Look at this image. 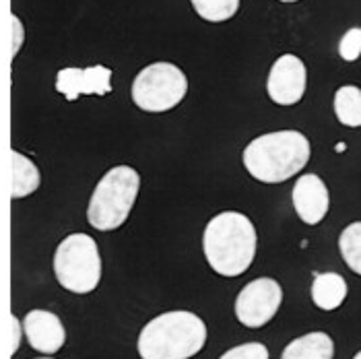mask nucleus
Returning a JSON list of instances; mask_svg holds the SVG:
<instances>
[{
    "instance_id": "nucleus-1",
    "label": "nucleus",
    "mask_w": 361,
    "mask_h": 359,
    "mask_svg": "<svg viewBox=\"0 0 361 359\" xmlns=\"http://www.w3.org/2000/svg\"><path fill=\"white\" fill-rule=\"evenodd\" d=\"M258 236L254 223L238 211L219 213L207 223L202 250L209 267L221 276L244 275L254 262Z\"/></svg>"
},
{
    "instance_id": "nucleus-2",
    "label": "nucleus",
    "mask_w": 361,
    "mask_h": 359,
    "mask_svg": "<svg viewBox=\"0 0 361 359\" xmlns=\"http://www.w3.org/2000/svg\"><path fill=\"white\" fill-rule=\"evenodd\" d=\"M312 147L298 130H277L256 137L244 149V167L262 184H281L298 176L310 162Z\"/></svg>"
},
{
    "instance_id": "nucleus-3",
    "label": "nucleus",
    "mask_w": 361,
    "mask_h": 359,
    "mask_svg": "<svg viewBox=\"0 0 361 359\" xmlns=\"http://www.w3.org/2000/svg\"><path fill=\"white\" fill-rule=\"evenodd\" d=\"M207 324L186 310L166 312L145 324L139 334L140 359H190L207 343Z\"/></svg>"
},
{
    "instance_id": "nucleus-4",
    "label": "nucleus",
    "mask_w": 361,
    "mask_h": 359,
    "mask_svg": "<svg viewBox=\"0 0 361 359\" xmlns=\"http://www.w3.org/2000/svg\"><path fill=\"white\" fill-rule=\"evenodd\" d=\"M140 190V176L135 167L116 166L104 174L91 194L87 221L93 229L114 231L128 219Z\"/></svg>"
},
{
    "instance_id": "nucleus-5",
    "label": "nucleus",
    "mask_w": 361,
    "mask_h": 359,
    "mask_svg": "<svg viewBox=\"0 0 361 359\" xmlns=\"http://www.w3.org/2000/svg\"><path fill=\"white\" fill-rule=\"evenodd\" d=\"M54 273L58 283L77 296L91 293L102 281V256L97 244L87 233H71L54 254Z\"/></svg>"
},
{
    "instance_id": "nucleus-6",
    "label": "nucleus",
    "mask_w": 361,
    "mask_h": 359,
    "mask_svg": "<svg viewBox=\"0 0 361 359\" xmlns=\"http://www.w3.org/2000/svg\"><path fill=\"white\" fill-rule=\"evenodd\" d=\"M133 102L149 114L173 110L188 93V79L171 62H153L145 66L133 81Z\"/></svg>"
},
{
    "instance_id": "nucleus-7",
    "label": "nucleus",
    "mask_w": 361,
    "mask_h": 359,
    "mask_svg": "<svg viewBox=\"0 0 361 359\" xmlns=\"http://www.w3.org/2000/svg\"><path fill=\"white\" fill-rule=\"evenodd\" d=\"M283 302V289L275 279L262 276L248 283L235 298V318L248 329L269 324Z\"/></svg>"
},
{
    "instance_id": "nucleus-8",
    "label": "nucleus",
    "mask_w": 361,
    "mask_h": 359,
    "mask_svg": "<svg viewBox=\"0 0 361 359\" xmlns=\"http://www.w3.org/2000/svg\"><path fill=\"white\" fill-rule=\"evenodd\" d=\"M307 87V71L302 58L283 54L271 66L267 91L277 106H295L302 102Z\"/></svg>"
},
{
    "instance_id": "nucleus-9",
    "label": "nucleus",
    "mask_w": 361,
    "mask_h": 359,
    "mask_svg": "<svg viewBox=\"0 0 361 359\" xmlns=\"http://www.w3.org/2000/svg\"><path fill=\"white\" fill-rule=\"evenodd\" d=\"M56 91L68 102H75L81 95L104 97L111 93V71L102 64L87 68H62L56 75Z\"/></svg>"
},
{
    "instance_id": "nucleus-10",
    "label": "nucleus",
    "mask_w": 361,
    "mask_h": 359,
    "mask_svg": "<svg viewBox=\"0 0 361 359\" xmlns=\"http://www.w3.org/2000/svg\"><path fill=\"white\" fill-rule=\"evenodd\" d=\"M293 209L306 225H318L331 209V194L324 180L316 174H306L298 178L293 186Z\"/></svg>"
},
{
    "instance_id": "nucleus-11",
    "label": "nucleus",
    "mask_w": 361,
    "mask_h": 359,
    "mask_svg": "<svg viewBox=\"0 0 361 359\" xmlns=\"http://www.w3.org/2000/svg\"><path fill=\"white\" fill-rule=\"evenodd\" d=\"M23 331L27 334L29 345L46 355L60 351L66 341L64 324L54 312L48 310H31L23 320Z\"/></svg>"
},
{
    "instance_id": "nucleus-12",
    "label": "nucleus",
    "mask_w": 361,
    "mask_h": 359,
    "mask_svg": "<svg viewBox=\"0 0 361 359\" xmlns=\"http://www.w3.org/2000/svg\"><path fill=\"white\" fill-rule=\"evenodd\" d=\"M347 281L338 273H322L312 283V302L324 312H333L347 300Z\"/></svg>"
},
{
    "instance_id": "nucleus-13",
    "label": "nucleus",
    "mask_w": 361,
    "mask_h": 359,
    "mask_svg": "<svg viewBox=\"0 0 361 359\" xmlns=\"http://www.w3.org/2000/svg\"><path fill=\"white\" fill-rule=\"evenodd\" d=\"M334 343L326 332H307L304 336L291 341L281 359H333Z\"/></svg>"
},
{
    "instance_id": "nucleus-14",
    "label": "nucleus",
    "mask_w": 361,
    "mask_h": 359,
    "mask_svg": "<svg viewBox=\"0 0 361 359\" xmlns=\"http://www.w3.org/2000/svg\"><path fill=\"white\" fill-rule=\"evenodd\" d=\"M11 157H13V190L11 194H13V198H25L39 188V182H42L39 169L29 157H25L19 151H13Z\"/></svg>"
},
{
    "instance_id": "nucleus-15",
    "label": "nucleus",
    "mask_w": 361,
    "mask_h": 359,
    "mask_svg": "<svg viewBox=\"0 0 361 359\" xmlns=\"http://www.w3.org/2000/svg\"><path fill=\"white\" fill-rule=\"evenodd\" d=\"M334 114L343 126L361 128V89L355 85H343L334 93Z\"/></svg>"
},
{
    "instance_id": "nucleus-16",
    "label": "nucleus",
    "mask_w": 361,
    "mask_h": 359,
    "mask_svg": "<svg viewBox=\"0 0 361 359\" xmlns=\"http://www.w3.org/2000/svg\"><path fill=\"white\" fill-rule=\"evenodd\" d=\"M338 250L347 267L361 275V221L351 223L343 229L338 238Z\"/></svg>"
},
{
    "instance_id": "nucleus-17",
    "label": "nucleus",
    "mask_w": 361,
    "mask_h": 359,
    "mask_svg": "<svg viewBox=\"0 0 361 359\" xmlns=\"http://www.w3.org/2000/svg\"><path fill=\"white\" fill-rule=\"evenodd\" d=\"M190 2L200 19L209 23H223L238 13L242 0H190Z\"/></svg>"
},
{
    "instance_id": "nucleus-18",
    "label": "nucleus",
    "mask_w": 361,
    "mask_h": 359,
    "mask_svg": "<svg viewBox=\"0 0 361 359\" xmlns=\"http://www.w3.org/2000/svg\"><path fill=\"white\" fill-rule=\"evenodd\" d=\"M338 54L345 62H355L361 56V28L349 29L338 42Z\"/></svg>"
},
{
    "instance_id": "nucleus-19",
    "label": "nucleus",
    "mask_w": 361,
    "mask_h": 359,
    "mask_svg": "<svg viewBox=\"0 0 361 359\" xmlns=\"http://www.w3.org/2000/svg\"><path fill=\"white\" fill-rule=\"evenodd\" d=\"M219 359H269V349L262 343H246L225 351Z\"/></svg>"
},
{
    "instance_id": "nucleus-20",
    "label": "nucleus",
    "mask_w": 361,
    "mask_h": 359,
    "mask_svg": "<svg viewBox=\"0 0 361 359\" xmlns=\"http://www.w3.org/2000/svg\"><path fill=\"white\" fill-rule=\"evenodd\" d=\"M11 23H13V58L19 54L21 46H23V37H25V29H23V23L19 21L17 15L11 17Z\"/></svg>"
},
{
    "instance_id": "nucleus-21",
    "label": "nucleus",
    "mask_w": 361,
    "mask_h": 359,
    "mask_svg": "<svg viewBox=\"0 0 361 359\" xmlns=\"http://www.w3.org/2000/svg\"><path fill=\"white\" fill-rule=\"evenodd\" d=\"M11 322H13V347H11V353H17V349L21 345V322H19L17 316H13Z\"/></svg>"
},
{
    "instance_id": "nucleus-22",
    "label": "nucleus",
    "mask_w": 361,
    "mask_h": 359,
    "mask_svg": "<svg viewBox=\"0 0 361 359\" xmlns=\"http://www.w3.org/2000/svg\"><path fill=\"white\" fill-rule=\"evenodd\" d=\"M279 2H298V0H279Z\"/></svg>"
},
{
    "instance_id": "nucleus-23",
    "label": "nucleus",
    "mask_w": 361,
    "mask_h": 359,
    "mask_svg": "<svg viewBox=\"0 0 361 359\" xmlns=\"http://www.w3.org/2000/svg\"><path fill=\"white\" fill-rule=\"evenodd\" d=\"M353 359H361V351H360V353H357V355H355V358H353Z\"/></svg>"
},
{
    "instance_id": "nucleus-24",
    "label": "nucleus",
    "mask_w": 361,
    "mask_h": 359,
    "mask_svg": "<svg viewBox=\"0 0 361 359\" xmlns=\"http://www.w3.org/2000/svg\"><path fill=\"white\" fill-rule=\"evenodd\" d=\"M42 359H50V358H42Z\"/></svg>"
}]
</instances>
